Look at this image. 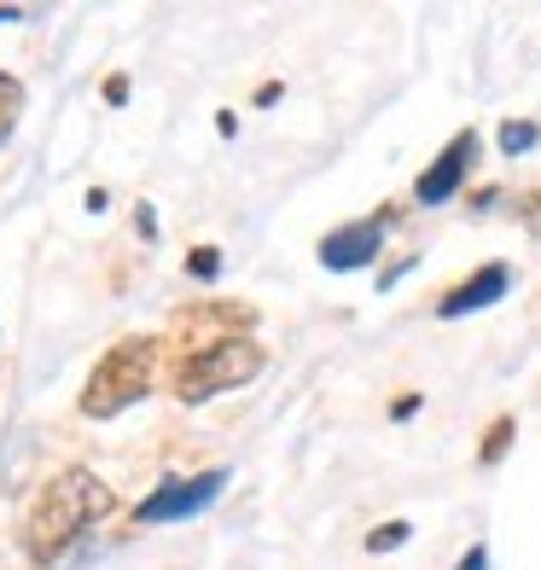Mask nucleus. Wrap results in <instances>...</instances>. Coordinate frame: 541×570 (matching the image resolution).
Listing matches in <instances>:
<instances>
[{
  "label": "nucleus",
  "mask_w": 541,
  "mask_h": 570,
  "mask_svg": "<svg viewBox=\"0 0 541 570\" xmlns=\"http://www.w3.org/2000/svg\"><path fill=\"white\" fill-rule=\"evenodd\" d=\"M106 99H111V106H122V99H128V76H106Z\"/></svg>",
  "instance_id": "2eb2a0df"
},
{
  "label": "nucleus",
  "mask_w": 541,
  "mask_h": 570,
  "mask_svg": "<svg viewBox=\"0 0 541 570\" xmlns=\"http://www.w3.org/2000/svg\"><path fill=\"white\" fill-rule=\"evenodd\" d=\"M472 164H478V135H472V128H460V135L425 164V175L414 180V198L420 204H449L460 193V180L472 175Z\"/></svg>",
  "instance_id": "423d86ee"
},
{
  "label": "nucleus",
  "mask_w": 541,
  "mask_h": 570,
  "mask_svg": "<svg viewBox=\"0 0 541 570\" xmlns=\"http://www.w3.org/2000/svg\"><path fill=\"white\" fill-rule=\"evenodd\" d=\"M519 216H530V227L541 233V193H524L519 198Z\"/></svg>",
  "instance_id": "4468645a"
},
{
  "label": "nucleus",
  "mask_w": 541,
  "mask_h": 570,
  "mask_svg": "<svg viewBox=\"0 0 541 570\" xmlns=\"http://www.w3.org/2000/svg\"><path fill=\"white\" fill-rule=\"evenodd\" d=\"M407 535H414V524H407V518H391V524H378V530L367 535V548H373V553H391V548H402Z\"/></svg>",
  "instance_id": "f8f14e48"
},
{
  "label": "nucleus",
  "mask_w": 541,
  "mask_h": 570,
  "mask_svg": "<svg viewBox=\"0 0 541 570\" xmlns=\"http://www.w3.org/2000/svg\"><path fill=\"white\" fill-rule=\"evenodd\" d=\"M106 512H111V489L99 483L88 465H65L59 478H47L36 489L30 512H23L18 541H23V553H30L36 564H47V559H59L70 541L82 535L94 518H106Z\"/></svg>",
  "instance_id": "f257e3e1"
},
{
  "label": "nucleus",
  "mask_w": 541,
  "mask_h": 570,
  "mask_svg": "<svg viewBox=\"0 0 541 570\" xmlns=\"http://www.w3.org/2000/svg\"><path fill=\"white\" fill-rule=\"evenodd\" d=\"M506 292H512V268L506 263H483L478 274H466L443 303H436V315H443V321H466V315H478V308L501 303Z\"/></svg>",
  "instance_id": "6e6552de"
},
{
  "label": "nucleus",
  "mask_w": 541,
  "mask_h": 570,
  "mask_svg": "<svg viewBox=\"0 0 541 570\" xmlns=\"http://www.w3.org/2000/svg\"><path fill=\"white\" fill-rule=\"evenodd\" d=\"M378 245H384V216H373V222H350V227H338V233H326V239H321V268H332V274L373 268Z\"/></svg>",
  "instance_id": "0eeeda50"
},
{
  "label": "nucleus",
  "mask_w": 541,
  "mask_h": 570,
  "mask_svg": "<svg viewBox=\"0 0 541 570\" xmlns=\"http://www.w3.org/2000/svg\"><path fill=\"white\" fill-rule=\"evenodd\" d=\"M18 18H23L18 7H0V23H18Z\"/></svg>",
  "instance_id": "a211bd4d"
},
{
  "label": "nucleus",
  "mask_w": 541,
  "mask_h": 570,
  "mask_svg": "<svg viewBox=\"0 0 541 570\" xmlns=\"http://www.w3.org/2000/svg\"><path fill=\"white\" fill-rule=\"evenodd\" d=\"M158 338H122V344H111L106 355L94 361V373H88V384H82V407L88 420H111V413H122V407H135L151 384H158Z\"/></svg>",
  "instance_id": "f03ea898"
},
{
  "label": "nucleus",
  "mask_w": 541,
  "mask_h": 570,
  "mask_svg": "<svg viewBox=\"0 0 541 570\" xmlns=\"http://www.w3.org/2000/svg\"><path fill=\"white\" fill-rule=\"evenodd\" d=\"M187 274H193V279H216V274H222V250H216V245L187 250Z\"/></svg>",
  "instance_id": "ddd939ff"
},
{
  "label": "nucleus",
  "mask_w": 541,
  "mask_h": 570,
  "mask_svg": "<svg viewBox=\"0 0 541 570\" xmlns=\"http://www.w3.org/2000/svg\"><path fill=\"white\" fill-rule=\"evenodd\" d=\"M454 570H489V553H483V548H472V553H466V559H460Z\"/></svg>",
  "instance_id": "f3484780"
},
{
  "label": "nucleus",
  "mask_w": 541,
  "mask_h": 570,
  "mask_svg": "<svg viewBox=\"0 0 541 570\" xmlns=\"http://www.w3.org/2000/svg\"><path fill=\"white\" fill-rule=\"evenodd\" d=\"M250 326H256V315L245 303H193L175 315V344H180V355H193V350H210L227 338H245Z\"/></svg>",
  "instance_id": "39448f33"
},
{
  "label": "nucleus",
  "mask_w": 541,
  "mask_h": 570,
  "mask_svg": "<svg viewBox=\"0 0 541 570\" xmlns=\"http://www.w3.org/2000/svg\"><path fill=\"white\" fill-rule=\"evenodd\" d=\"M0 140H7V135H0Z\"/></svg>",
  "instance_id": "6ab92c4d"
},
{
  "label": "nucleus",
  "mask_w": 541,
  "mask_h": 570,
  "mask_svg": "<svg viewBox=\"0 0 541 570\" xmlns=\"http://www.w3.org/2000/svg\"><path fill=\"white\" fill-rule=\"evenodd\" d=\"M227 489V465H210V472H193V478H164L151 495L135 507L140 524H175V518H198L216 495Z\"/></svg>",
  "instance_id": "20e7f679"
},
{
  "label": "nucleus",
  "mask_w": 541,
  "mask_h": 570,
  "mask_svg": "<svg viewBox=\"0 0 541 570\" xmlns=\"http://www.w3.org/2000/svg\"><path fill=\"white\" fill-rule=\"evenodd\" d=\"M535 140H541L535 122H506V128H501V151H506V158H524Z\"/></svg>",
  "instance_id": "9d476101"
},
{
  "label": "nucleus",
  "mask_w": 541,
  "mask_h": 570,
  "mask_svg": "<svg viewBox=\"0 0 541 570\" xmlns=\"http://www.w3.org/2000/svg\"><path fill=\"white\" fill-rule=\"evenodd\" d=\"M512 436H519V425H512V413H501V420L483 431V443H478V460H483V465H495V460H501V454L512 449Z\"/></svg>",
  "instance_id": "1a4fd4ad"
},
{
  "label": "nucleus",
  "mask_w": 541,
  "mask_h": 570,
  "mask_svg": "<svg viewBox=\"0 0 541 570\" xmlns=\"http://www.w3.org/2000/svg\"><path fill=\"white\" fill-rule=\"evenodd\" d=\"M18 111H23V88H18V76L0 70V135L18 122Z\"/></svg>",
  "instance_id": "9b49d317"
},
{
  "label": "nucleus",
  "mask_w": 541,
  "mask_h": 570,
  "mask_svg": "<svg viewBox=\"0 0 541 570\" xmlns=\"http://www.w3.org/2000/svg\"><path fill=\"white\" fill-rule=\"evenodd\" d=\"M263 367H268V355L256 350L250 338H227V344L180 355L175 373H169V391H175V402L198 407V402H210V396H222V391H239V384H250Z\"/></svg>",
  "instance_id": "7ed1b4c3"
},
{
  "label": "nucleus",
  "mask_w": 541,
  "mask_h": 570,
  "mask_svg": "<svg viewBox=\"0 0 541 570\" xmlns=\"http://www.w3.org/2000/svg\"><path fill=\"white\" fill-rule=\"evenodd\" d=\"M420 413V396H396V407H391V420H414Z\"/></svg>",
  "instance_id": "dca6fc26"
}]
</instances>
